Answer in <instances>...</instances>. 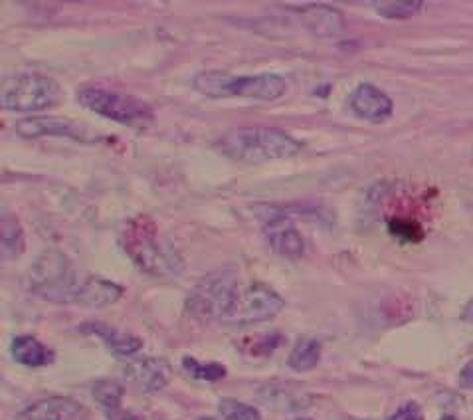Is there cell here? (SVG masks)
I'll return each instance as SVG.
<instances>
[{"label":"cell","mask_w":473,"mask_h":420,"mask_svg":"<svg viewBox=\"0 0 473 420\" xmlns=\"http://www.w3.org/2000/svg\"><path fill=\"white\" fill-rule=\"evenodd\" d=\"M319 359H321V343L317 340H311V337H307V340H301L293 347V351L290 353V359H287V365L297 373H307L319 365Z\"/></svg>","instance_id":"ffe728a7"},{"label":"cell","mask_w":473,"mask_h":420,"mask_svg":"<svg viewBox=\"0 0 473 420\" xmlns=\"http://www.w3.org/2000/svg\"><path fill=\"white\" fill-rule=\"evenodd\" d=\"M218 411L224 420H262L258 408H254L246 403L234 401V398H222Z\"/></svg>","instance_id":"603a6c76"},{"label":"cell","mask_w":473,"mask_h":420,"mask_svg":"<svg viewBox=\"0 0 473 420\" xmlns=\"http://www.w3.org/2000/svg\"><path fill=\"white\" fill-rule=\"evenodd\" d=\"M459 385L471 388L473 387V361H469L459 373Z\"/></svg>","instance_id":"484cf974"},{"label":"cell","mask_w":473,"mask_h":420,"mask_svg":"<svg viewBox=\"0 0 473 420\" xmlns=\"http://www.w3.org/2000/svg\"><path fill=\"white\" fill-rule=\"evenodd\" d=\"M283 310V298L267 284L254 282L248 288L238 292L232 310L226 313L222 323L226 325H254L270 322Z\"/></svg>","instance_id":"ba28073f"},{"label":"cell","mask_w":473,"mask_h":420,"mask_svg":"<svg viewBox=\"0 0 473 420\" xmlns=\"http://www.w3.org/2000/svg\"><path fill=\"white\" fill-rule=\"evenodd\" d=\"M0 244H3V258L13 260L24 252V230L20 227L14 214L3 212L0 222Z\"/></svg>","instance_id":"ac0fdd59"},{"label":"cell","mask_w":473,"mask_h":420,"mask_svg":"<svg viewBox=\"0 0 473 420\" xmlns=\"http://www.w3.org/2000/svg\"><path fill=\"white\" fill-rule=\"evenodd\" d=\"M390 230H393L394 237L406 238V240H416L413 234H418V237H420V229L418 227H414V224H408V222H400V220L390 222Z\"/></svg>","instance_id":"d4e9b609"},{"label":"cell","mask_w":473,"mask_h":420,"mask_svg":"<svg viewBox=\"0 0 473 420\" xmlns=\"http://www.w3.org/2000/svg\"><path fill=\"white\" fill-rule=\"evenodd\" d=\"M238 298V280L232 270H216L204 275L189 292L187 313L199 322H222Z\"/></svg>","instance_id":"5b68a950"},{"label":"cell","mask_w":473,"mask_h":420,"mask_svg":"<svg viewBox=\"0 0 473 420\" xmlns=\"http://www.w3.org/2000/svg\"><path fill=\"white\" fill-rule=\"evenodd\" d=\"M297 420H311V418H297Z\"/></svg>","instance_id":"f1b7e54d"},{"label":"cell","mask_w":473,"mask_h":420,"mask_svg":"<svg viewBox=\"0 0 473 420\" xmlns=\"http://www.w3.org/2000/svg\"><path fill=\"white\" fill-rule=\"evenodd\" d=\"M84 406L70 397H48L23 411V420H79Z\"/></svg>","instance_id":"5bb4252c"},{"label":"cell","mask_w":473,"mask_h":420,"mask_svg":"<svg viewBox=\"0 0 473 420\" xmlns=\"http://www.w3.org/2000/svg\"><path fill=\"white\" fill-rule=\"evenodd\" d=\"M91 395H94L96 403L107 411L109 415L117 413L121 408V401L125 397V387H123L116 378H99L91 387Z\"/></svg>","instance_id":"d6986e66"},{"label":"cell","mask_w":473,"mask_h":420,"mask_svg":"<svg viewBox=\"0 0 473 420\" xmlns=\"http://www.w3.org/2000/svg\"><path fill=\"white\" fill-rule=\"evenodd\" d=\"M61 99L58 81L42 74L5 76L0 84V106L8 111H42Z\"/></svg>","instance_id":"52a82bcc"},{"label":"cell","mask_w":473,"mask_h":420,"mask_svg":"<svg viewBox=\"0 0 473 420\" xmlns=\"http://www.w3.org/2000/svg\"><path fill=\"white\" fill-rule=\"evenodd\" d=\"M348 107H351L357 117L368 123H383L393 116V99H390L383 89L373 84H361L351 98H348Z\"/></svg>","instance_id":"7c38bea8"},{"label":"cell","mask_w":473,"mask_h":420,"mask_svg":"<svg viewBox=\"0 0 473 420\" xmlns=\"http://www.w3.org/2000/svg\"><path fill=\"white\" fill-rule=\"evenodd\" d=\"M301 24L319 38L341 36L347 28L341 10L327 5H300L293 6Z\"/></svg>","instance_id":"4fadbf2b"},{"label":"cell","mask_w":473,"mask_h":420,"mask_svg":"<svg viewBox=\"0 0 473 420\" xmlns=\"http://www.w3.org/2000/svg\"><path fill=\"white\" fill-rule=\"evenodd\" d=\"M388 420H424V413H422V408L416 403H406Z\"/></svg>","instance_id":"cb8c5ba5"},{"label":"cell","mask_w":473,"mask_h":420,"mask_svg":"<svg viewBox=\"0 0 473 420\" xmlns=\"http://www.w3.org/2000/svg\"><path fill=\"white\" fill-rule=\"evenodd\" d=\"M16 135L23 139H38V137H68L79 143H96V137H89L88 131L79 123L56 117V116H34L16 121Z\"/></svg>","instance_id":"30bf717a"},{"label":"cell","mask_w":473,"mask_h":420,"mask_svg":"<svg viewBox=\"0 0 473 420\" xmlns=\"http://www.w3.org/2000/svg\"><path fill=\"white\" fill-rule=\"evenodd\" d=\"M121 246L133 264L153 278L171 280L182 272L179 252L149 217H135L123 227Z\"/></svg>","instance_id":"6da1fadb"},{"label":"cell","mask_w":473,"mask_h":420,"mask_svg":"<svg viewBox=\"0 0 473 420\" xmlns=\"http://www.w3.org/2000/svg\"><path fill=\"white\" fill-rule=\"evenodd\" d=\"M81 331L97 335L99 340L104 341L117 357L135 355L137 351H141V347H143V341L139 340L137 335L121 331V330H117V327H111V325L101 323V322H88V323L81 325Z\"/></svg>","instance_id":"2e32d148"},{"label":"cell","mask_w":473,"mask_h":420,"mask_svg":"<svg viewBox=\"0 0 473 420\" xmlns=\"http://www.w3.org/2000/svg\"><path fill=\"white\" fill-rule=\"evenodd\" d=\"M192 84L202 96H209V98H248L260 101L280 99L287 89V81L283 76H277V74L232 76L218 70L202 71V74L194 76Z\"/></svg>","instance_id":"3957f363"},{"label":"cell","mask_w":473,"mask_h":420,"mask_svg":"<svg viewBox=\"0 0 473 420\" xmlns=\"http://www.w3.org/2000/svg\"><path fill=\"white\" fill-rule=\"evenodd\" d=\"M109 420H145V418L135 415V413H121V411H117V413L109 415Z\"/></svg>","instance_id":"4316f807"},{"label":"cell","mask_w":473,"mask_h":420,"mask_svg":"<svg viewBox=\"0 0 473 420\" xmlns=\"http://www.w3.org/2000/svg\"><path fill=\"white\" fill-rule=\"evenodd\" d=\"M214 147L232 161L260 165V163L297 155L301 151V143L282 129L250 126L226 131Z\"/></svg>","instance_id":"7a4b0ae2"},{"label":"cell","mask_w":473,"mask_h":420,"mask_svg":"<svg viewBox=\"0 0 473 420\" xmlns=\"http://www.w3.org/2000/svg\"><path fill=\"white\" fill-rule=\"evenodd\" d=\"M78 101L94 114L133 129H147L155 123V111L135 96L119 94L104 88H84L78 91Z\"/></svg>","instance_id":"8992f818"},{"label":"cell","mask_w":473,"mask_h":420,"mask_svg":"<svg viewBox=\"0 0 473 420\" xmlns=\"http://www.w3.org/2000/svg\"><path fill=\"white\" fill-rule=\"evenodd\" d=\"M258 210H264L260 219L264 220V234L272 250L287 260L301 258L305 254V240L295 229L293 220L277 207H258Z\"/></svg>","instance_id":"9c48e42d"},{"label":"cell","mask_w":473,"mask_h":420,"mask_svg":"<svg viewBox=\"0 0 473 420\" xmlns=\"http://www.w3.org/2000/svg\"><path fill=\"white\" fill-rule=\"evenodd\" d=\"M376 13L385 18L390 20H406V18H413L416 16L424 3L422 0H388V3H383V0H378V3H370Z\"/></svg>","instance_id":"44dd1931"},{"label":"cell","mask_w":473,"mask_h":420,"mask_svg":"<svg viewBox=\"0 0 473 420\" xmlns=\"http://www.w3.org/2000/svg\"><path fill=\"white\" fill-rule=\"evenodd\" d=\"M121 295H123V288L116 282L104 280L99 278V275H88L79 285L76 303L81 307H91V310H101V307H107L119 302Z\"/></svg>","instance_id":"9a60e30c"},{"label":"cell","mask_w":473,"mask_h":420,"mask_svg":"<svg viewBox=\"0 0 473 420\" xmlns=\"http://www.w3.org/2000/svg\"><path fill=\"white\" fill-rule=\"evenodd\" d=\"M172 377L171 365L159 357H143L125 367V378L141 393H157L169 385Z\"/></svg>","instance_id":"8fae6325"},{"label":"cell","mask_w":473,"mask_h":420,"mask_svg":"<svg viewBox=\"0 0 473 420\" xmlns=\"http://www.w3.org/2000/svg\"><path fill=\"white\" fill-rule=\"evenodd\" d=\"M440 420H458V418H454V416H441Z\"/></svg>","instance_id":"83f0119b"},{"label":"cell","mask_w":473,"mask_h":420,"mask_svg":"<svg viewBox=\"0 0 473 420\" xmlns=\"http://www.w3.org/2000/svg\"><path fill=\"white\" fill-rule=\"evenodd\" d=\"M182 367L192 378H199V381L207 383H216L220 378L226 377V367L220 363H200L194 359V357H182Z\"/></svg>","instance_id":"7402d4cb"},{"label":"cell","mask_w":473,"mask_h":420,"mask_svg":"<svg viewBox=\"0 0 473 420\" xmlns=\"http://www.w3.org/2000/svg\"><path fill=\"white\" fill-rule=\"evenodd\" d=\"M10 351H13V357H14L16 363L30 367V369L46 367L54 359V353L50 351L44 343H40L32 335L14 337Z\"/></svg>","instance_id":"e0dca14e"},{"label":"cell","mask_w":473,"mask_h":420,"mask_svg":"<svg viewBox=\"0 0 473 420\" xmlns=\"http://www.w3.org/2000/svg\"><path fill=\"white\" fill-rule=\"evenodd\" d=\"M30 285L48 302L76 303L81 280L68 256L50 248L40 254L30 268Z\"/></svg>","instance_id":"277c9868"}]
</instances>
